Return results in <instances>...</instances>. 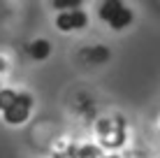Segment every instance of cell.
<instances>
[{"label": "cell", "instance_id": "obj_1", "mask_svg": "<svg viewBox=\"0 0 160 158\" xmlns=\"http://www.w3.org/2000/svg\"><path fill=\"white\" fill-rule=\"evenodd\" d=\"M98 137H100L102 146L109 149H118L125 142V123L121 116L114 119H100L98 121Z\"/></svg>", "mask_w": 160, "mask_h": 158}, {"label": "cell", "instance_id": "obj_2", "mask_svg": "<svg viewBox=\"0 0 160 158\" xmlns=\"http://www.w3.org/2000/svg\"><path fill=\"white\" fill-rule=\"evenodd\" d=\"M30 112H32V95L23 91V93H16V100L12 102L9 110L2 112V116L9 126H21V123L28 121Z\"/></svg>", "mask_w": 160, "mask_h": 158}, {"label": "cell", "instance_id": "obj_3", "mask_svg": "<svg viewBox=\"0 0 160 158\" xmlns=\"http://www.w3.org/2000/svg\"><path fill=\"white\" fill-rule=\"evenodd\" d=\"M88 23V14L84 9H68V12L56 14V28L60 33H72V30H84Z\"/></svg>", "mask_w": 160, "mask_h": 158}, {"label": "cell", "instance_id": "obj_4", "mask_svg": "<svg viewBox=\"0 0 160 158\" xmlns=\"http://www.w3.org/2000/svg\"><path fill=\"white\" fill-rule=\"evenodd\" d=\"M28 56L32 61H47L51 56V44L49 40H32L28 44Z\"/></svg>", "mask_w": 160, "mask_h": 158}, {"label": "cell", "instance_id": "obj_5", "mask_svg": "<svg viewBox=\"0 0 160 158\" xmlns=\"http://www.w3.org/2000/svg\"><path fill=\"white\" fill-rule=\"evenodd\" d=\"M123 7H125L123 0H102L100 7H98V16H100L104 23H109V19H112V16H116Z\"/></svg>", "mask_w": 160, "mask_h": 158}, {"label": "cell", "instance_id": "obj_6", "mask_svg": "<svg viewBox=\"0 0 160 158\" xmlns=\"http://www.w3.org/2000/svg\"><path fill=\"white\" fill-rule=\"evenodd\" d=\"M70 158H102V149L95 144H84V146H70L68 151Z\"/></svg>", "mask_w": 160, "mask_h": 158}, {"label": "cell", "instance_id": "obj_7", "mask_svg": "<svg viewBox=\"0 0 160 158\" xmlns=\"http://www.w3.org/2000/svg\"><path fill=\"white\" fill-rule=\"evenodd\" d=\"M135 21V14H132V9L130 7H123L116 16H112L109 19V28H114V30H123V28H128V26Z\"/></svg>", "mask_w": 160, "mask_h": 158}, {"label": "cell", "instance_id": "obj_8", "mask_svg": "<svg viewBox=\"0 0 160 158\" xmlns=\"http://www.w3.org/2000/svg\"><path fill=\"white\" fill-rule=\"evenodd\" d=\"M81 56L88 58V61H91L93 65H102V63L109 58V49H107V47H102V44H98V47H93V49H86Z\"/></svg>", "mask_w": 160, "mask_h": 158}, {"label": "cell", "instance_id": "obj_9", "mask_svg": "<svg viewBox=\"0 0 160 158\" xmlns=\"http://www.w3.org/2000/svg\"><path fill=\"white\" fill-rule=\"evenodd\" d=\"M14 100H16V91L14 89H0V112L9 110Z\"/></svg>", "mask_w": 160, "mask_h": 158}, {"label": "cell", "instance_id": "obj_10", "mask_svg": "<svg viewBox=\"0 0 160 158\" xmlns=\"http://www.w3.org/2000/svg\"><path fill=\"white\" fill-rule=\"evenodd\" d=\"M84 0H51L53 9H60V12H68V9H79Z\"/></svg>", "mask_w": 160, "mask_h": 158}, {"label": "cell", "instance_id": "obj_11", "mask_svg": "<svg viewBox=\"0 0 160 158\" xmlns=\"http://www.w3.org/2000/svg\"><path fill=\"white\" fill-rule=\"evenodd\" d=\"M51 158H70V156H68V154H60V151H56V154H53Z\"/></svg>", "mask_w": 160, "mask_h": 158}, {"label": "cell", "instance_id": "obj_12", "mask_svg": "<svg viewBox=\"0 0 160 158\" xmlns=\"http://www.w3.org/2000/svg\"><path fill=\"white\" fill-rule=\"evenodd\" d=\"M5 70H7V65H5V61L0 58V72H5Z\"/></svg>", "mask_w": 160, "mask_h": 158}]
</instances>
